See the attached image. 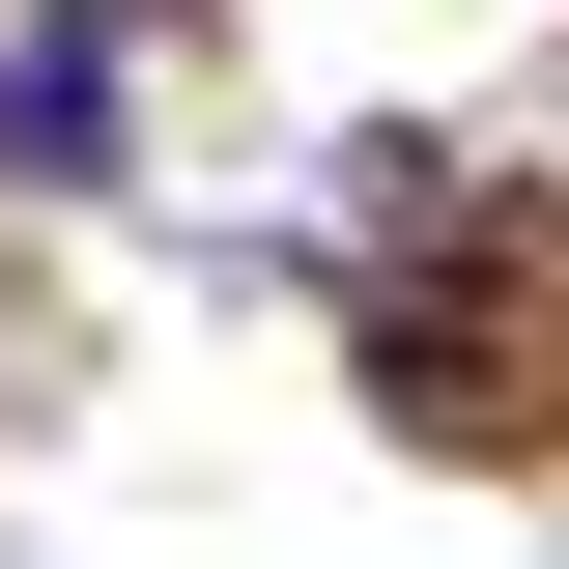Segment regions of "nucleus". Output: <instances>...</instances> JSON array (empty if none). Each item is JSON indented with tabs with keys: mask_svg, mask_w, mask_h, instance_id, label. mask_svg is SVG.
<instances>
[{
	"mask_svg": "<svg viewBox=\"0 0 569 569\" xmlns=\"http://www.w3.org/2000/svg\"><path fill=\"white\" fill-rule=\"evenodd\" d=\"M0 171H29V200L114 171V0H29V29H0Z\"/></svg>",
	"mask_w": 569,
	"mask_h": 569,
	"instance_id": "nucleus-1",
	"label": "nucleus"
}]
</instances>
